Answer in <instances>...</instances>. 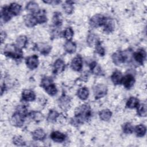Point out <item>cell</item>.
<instances>
[{"label":"cell","instance_id":"7","mask_svg":"<svg viewBox=\"0 0 147 147\" xmlns=\"http://www.w3.org/2000/svg\"><path fill=\"white\" fill-rule=\"evenodd\" d=\"M26 64L27 67L30 69H34L38 67V56L36 55H32L26 58Z\"/></svg>","mask_w":147,"mask_h":147},{"label":"cell","instance_id":"31","mask_svg":"<svg viewBox=\"0 0 147 147\" xmlns=\"http://www.w3.org/2000/svg\"><path fill=\"white\" fill-rule=\"evenodd\" d=\"M53 23L55 26H59L62 23V18L61 13L59 12H56L54 13L53 17Z\"/></svg>","mask_w":147,"mask_h":147},{"label":"cell","instance_id":"35","mask_svg":"<svg viewBox=\"0 0 147 147\" xmlns=\"http://www.w3.org/2000/svg\"><path fill=\"white\" fill-rule=\"evenodd\" d=\"M74 36V31L71 28H67L63 32V36L68 40H70Z\"/></svg>","mask_w":147,"mask_h":147},{"label":"cell","instance_id":"27","mask_svg":"<svg viewBox=\"0 0 147 147\" xmlns=\"http://www.w3.org/2000/svg\"><path fill=\"white\" fill-rule=\"evenodd\" d=\"M13 16L11 14L8 10L7 7H5L1 11V19L4 21V22L8 21Z\"/></svg>","mask_w":147,"mask_h":147},{"label":"cell","instance_id":"5","mask_svg":"<svg viewBox=\"0 0 147 147\" xmlns=\"http://www.w3.org/2000/svg\"><path fill=\"white\" fill-rule=\"evenodd\" d=\"M107 91L106 86L102 84L96 85L94 88V96L96 99L105 96L107 94Z\"/></svg>","mask_w":147,"mask_h":147},{"label":"cell","instance_id":"32","mask_svg":"<svg viewBox=\"0 0 147 147\" xmlns=\"http://www.w3.org/2000/svg\"><path fill=\"white\" fill-rule=\"evenodd\" d=\"M45 91L50 95H54L57 93V88L56 86L52 83L45 88Z\"/></svg>","mask_w":147,"mask_h":147},{"label":"cell","instance_id":"24","mask_svg":"<svg viewBox=\"0 0 147 147\" xmlns=\"http://www.w3.org/2000/svg\"><path fill=\"white\" fill-rule=\"evenodd\" d=\"M139 105V100L135 97H130L126 102V107L129 109H134L138 106Z\"/></svg>","mask_w":147,"mask_h":147},{"label":"cell","instance_id":"40","mask_svg":"<svg viewBox=\"0 0 147 147\" xmlns=\"http://www.w3.org/2000/svg\"><path fill=\"white\" fill-rule=\"evenodd\" d=\"M95 49H96V52H97V53H98L100 56H104L105 54V51L104 48L102 47V45H100V42L99 41L96 45H95Z\"/></svg>","mask_w":147,"mask_h":147},{"label":"cell","instance_id":"28","mask_svg":"<svg viewBox=\"0 0 147 147\" xmlns=\"http://www.w3.org/2000/svg\"><path fill=\"white\" fill-rule=\"evenodd\" d=\"M99 41L98 40L97 36L94 34H89L87 38V42L88 45L90 47H92L93 45H96Z\"/></svg>","mask_w":147,"mask_h":147},{"label":"cell","instance_id":"19","mask_svg":"<svg viewBox=\"0 0 147 147\" xmlns=\"http://www.w3.org/2000/svg\"><path fill=\"white\" fill-rule=\"evenodd\" d=\"M27 42H28V38L26 36L22 35L19 36L17 38L16 45L18 48H19L20 49H21L26 45Z\"/></svg>","mask_w":147,"mask_h":147},{"label":"cell","instance_id":"12","mask_svg":"<svg viewBox=\"0 0 147 147\" xmlns=\"http://www.w3.org/2000/svg\"><path fill=\"white\" fill-rule=\"evenodd\" d=\"M102 26H103V30L105 32L110 33L112 32L115 28V23L112 19L106 17L105 22Z\"/></svg>","mask_w":147,"mask_h":147},{"label":"cell","instance_id":"2","mask_svg":"<svg viewBox=\"0 0 147 147\" xmlns=\"http://www.w3.org/2000/svg\"><path fill=\"white\" fill-rule=\"evenodd\" d=\"M4 54L8 57L15 59H20L22 56V52L16 45L8 44L4 49Z\"/></svg>","mask_w":147,"mask_h":147},{"label":"cell","instance_id":"26","mask_svg":"<svg viewBox=\"0 0 147 147\" xmlns=\"http://www.w3.org/2000/svg\"><path fill=\"white\" fill-rule=\"evenodd\" d=\"M72 1H66L62 6L63 10L68 14H71L74 11V6Z\"/></svg>","mask_w":147,"mask_h":147},{"label":"cell","instance_id":"18","mask_svg":"<svg viewBox=\"0 0 147 147\" xmlns=\"http://www.w3.org/2000/svg\"><path fill=\"white\" fill-rule=\"evenodd\" d=\"M32 136L35 140L41 141L45 139L46 137V134L42 129H37L33 132Z\"/></svg>","mask_w":147,"mask_h":147},{"label":"cell","instance_id":"39","mask_svg":"<svg viewBox=\"0 0 147 147\" xmlns=\"http://www.w3.org/2000/svg\"><path fill=\"white\" fill-rule=\"evenodd\" d=\"M39 51L41 52V53L42 54L44 55H47L48 54L51 49V47L49 45H44L42 46L39 47Z\"/></svg>","mask_w":147,"mask_h":147},{"label":"cell","instance_id":"6","mask_svg":"<svg viewBox=\"0 0 147 147\" xmlns=\"http://www.w3.org/2000/svg\"><path fill=\"white\" fill-rule=\"evenodd\" d=\"M26 116V115L20 113L16 111V112L13 114L12 118H11L12 123L14 125L17 126H22L24 123L25 117Z\"/></svg>","mask_w":147,"mask_h":147},{"label":"cell","instance_id":"25","mask_svg":"<svg viewBox=\"0 0 147 147\" xmlns=\"http://www.w3.org/2000/svg\"><path fill=\"white\" fill-rule=\"evenodd\" d=\"M134 130H135L136 135L138 137H140L144 136L146 131V127L142 124H140L136 126Z\"/></svg>","mask_w":147,"mask_h":147},{"label":"cell","instance_id":"10","mask_svg":"<svg viewBox=\"0 0 147 147\" xmlns=\"http://www.w3.org/2000/svg\"><path fill=\"white\" fill-rule=\"evenodd\" d=\"M65 69V63L61 59H57L53 64V72L56 74H59L62 72Z\"/></svg>","mask_w":147,"mask_h":147},{"label":"cell","instance_id":"34","mask_svg":"<svg viewBox=\"0 0 147 147\" xmlns=\"http://www.w3.org/2000/svg\"><path fill=\"white\" fill-rule=\"evenodd\" d=\"M123 131L126 134H131L134 131V127L130 123L127 122L123 125Z\"/></svg>","mask_w":147,"mask_h":147},{"label":"cell","instance_id":"4","mask_svg":"<svg viewBox=\"0 0 147 147\" xmlns=\"http://www.w3.org/2000/svg\"><path fill=\"white\" fill-rule=\"evenodd\" d=\"M106 17L101 14H96L92 17L90 21V24L92 27L98 28L99 26H102Z\"/></svg>","mask_w":147,"mask_h":147},{"label":"cell","instance_id":"20","mask_svg":"<svg viewBox=\"0 0 147 147\" xmlns=\"http://www.w3.org/2000/svg\"><path fill=\"white\" fill-rule=\"evenodd\" d=\"M64 49L67 52L73 53L76 50V45L74 42L71 40H68L64 44Z\"/></svg>","mask_w":147,"mask_h":147},{"label":"cell","instance_id":"33","mask_svg":"<svg viewBox=\"0 0 147 147\" xmlns=\"http://www.w3.org/2000/svg\"><path fill=\"white\" fill-rule=\"evenodd\" d=\"M58 116H59V113L56 111H55L54 110H52L49 111V113L48 114V115L47 117V120L49 122H53L56 121V119H57Z\"/></svg>","mask_w":147,"mask_h":147},{"label":"cell","instance_id":"1","mask_svg":"<svg viewBox=\"0 0 147 147\" xmlns=\"http://www.w3.org/2000/svg\"><path fill=\"white\" fill-rule=\"evenodd\" d=\"M91 109L88 105H83L75 110V117L78 122L86 121L91 116Z\"/></svg>","mask_w":147,"mask_h":147},{"label":"cell","instance_id":"30","mask_svg":"<svg viewBox=\"0 0 147 147\" xmlns=\"http://www.w3.org/2000/svg\"><path fill=\"white\" fill-rule=\"evenodd\" d=\"M137 114L141 117H145L146 115V105L145 103H141L138 105Z\"/></svg>","mask_w":147,"mask_h":147},{"label":"cell","instance_id":"16","mask_svg":"<svg viewBox=\"0 0 147 147\" xmlns=\"http://www.w3.org/2000/svg\"><path fill=\"white\" fill-rule=\"evenodd\" d=\"M50 136L53 141L57 142H62L65 140V134L58 131L52 132Z\"/></svg>","mask_w":147,"mask_h":147},{"label":"cell","instance_id":"23","mask_svg":"<svg viewBox=\"0 0 147 147\" xmlns=\"http://www.w3.org/2000/svg\"><path fill=\"white\" fill-rule=\"evenodd\" d=\"M26 8L28 10L30 11L32 13H36L40 10L38 5L35 2H29L27 3Z\"/></svg>","mask_w":147,"mask_h":147},{"label":"cell","instance_id":"36","mask_svg":"<svg viewBox=\"0 0 147 147\" xmlns=\"http://www.w3.org/2000/svg\"><path fill=\"white\" fill-rule=\"evenodd\" d=\"M13 142L17 146H24L25 142L20 136H15L13 138Z\"/></svg>","mask_w":147,"mask_h":147},{"label":"cell","instance_id":"15","mask_svg":"<svg viewBox=\"0 0 147 147\" xmlns=\"http://www.w3.org/2000/svg\"><path fill=\"white\" fill-rule=\"evenodd\" d=\"M8 10L12 16H17L20 14L21 11V6L17 3H11L7 6Z\"/></svg>","mask_w":147,"mask_h":147},{"label":"cell","instance_id":"21","mask_svg":"<svg viewBox=\"0 0 147 147\" xmlns=\"http://www.w3.org/2000/svg\"><path fill=\"white\" fill-rule=\"evenodd\" d=\"M89 95V91L87 88L82 87L78 90L77 92L78 96L82 100H86L87 99Z\"/></svg>","mask_w":147,"mask_h":147},{"label":"cell","instance_id":"13","mask_svg":"<svg viewBox=\"0 0 147 147\" xmlns=\"http://www.w3.org/2000/svg\"><path fill=\"white\" fill-rule=\"evenodd\" d=\"M134 60L140 64H142L146 59V52L143 49H139L133 54Z\"/></svg>","mask_w":147,"mask_h":147},{"label":"cell","instance_id":"17","mask_svg":"<svg viewBox=\"0 0 147 147\" xmlns=\"http://www.w3.org/2000/svg\"><path fill=\"white\" fill-rule=\"evenodd\" d=\"M122 78L123 76L122 73L118 70H116L114 72H113L112 75L111 76V79L115 85L121 84L122 83Z\"/></svg>","mask_w":147,"mask_h":147},{"label":"cell","instance_id":"41","mask_svg":"<svg viewBox=\"0 0 147 147\" xmlns=\"http://www.w3.org/2000/svg\"><path fill=\"white\" fill-rule=\"evenodd\" d=\"M44 2L46 3H49V4H52V5H57L59 3L61 2V1H44Z\"/></svg>","mask_w":147,"mask_h":147},{"label":"cell","instance_id":"9","mask_svg":"<svg viewBox=\"0 0 147 147\" xmlns=\"http://www.w3.org/2000/svg\"><path fill=\"white\" fill-rule=\"evenodd\" d=\"M71 67L73 70L76 71H79L82 69L83 67L82 59L80 56H76L75 57L71 63Z\"/></svg>","mask_w":147,"mask_h":147},{"label":"cell","instance_id":"22","mask_svg":"<svg viewBox=\"0 0 147 147\" xmlns=\"http://www.w3.org/2000/svg\"><path fill=\"white\" fill-rule=\"evenodd\" d=\"M99 117L100 118L103 120V121H109L112 115V113L110 110L109 109H104L102 110L100 113H99Z\"/></svg>","mask_w":147,"mask_h":147},{"label":"cell","instance_id":"38","mask_svg":"<svg viewBox=\"0 0 147 147\" xmlns=\"http://www.w3.org/2000/svg\"><path fill=\"white\" fill-rule=\"evenodd\" d=\"M52 83H53V82H52V80L51 78H50L49 77H45L41 80V86L43 88H45L46 87H47L48 86H49V84H51Z\"/></svg>","mask_w":147,"mask_h":147},{"label":"cell","instance_id":"11","mask_svg":"<svg viewBox=\"0 0 147 147\" xmlns=\"http://www.w3.org/2000/svg\"><path fill=\"white\" fill-rule=\"evenodd\" d=\"M122 83L125 88H130L133 86L135 83V79L132 75L128 74L123 77Z\"/></svg>","mask_w":147,"mask_h":147},{"label":"cell","instance_id":"37","mask_svg":"<svg viewBox=\"0 0 147 147\" xmlns=\"http://www.w3.org/2000/svg\"><path fill=\"white\" fill-rule=\"evenodd\" d=\"M30 115L36 121H42L44 118L42 114L39 112H32Z\"/></svg>","mask_w":147,"mask_h":147},{"label":"cell","instance_id":"8","mask_svg":"<svg viewBox=\"0 0 147 147\" xmlns=\"http://www.w3.org/2000/svg\"><path fill=\"white\" fill-rule=\"evenodd\" d=\"M25 25L28 27H33L38 24L37 17L34 13H31L25 16L24 19Z\"/></svg>","mask_w":147,"mask_h":147},{"label":"cell","instance_id":"29","mask_svg":"<svg viewBox=\"0 0 147 147\" xmlns=\"http://www.w3.org/2000/svg\"><path fill=\"white\" fill-rule=\"evenodd\" d=\"M90 69L91 72L95 75H99L102 72V69L98 65V64L95 61L92 62L90 65Z\"/></svg>","mask_w":147,"mask_h":147},{"label":"cell","instance_id":"14","mask_svg":"<svg viewBox=\"0 0 147 147\" xmlns=\"http://www.w3.org/2000/svg\"><path fill=\"white\" fill-rule=\"evenodd\" d=\"M36 95L34 92L30 90H25L22 93V98L23 100L26 102L33 101L35 99Z\"/></svg>","mask_w":147,"mask_h":147},{"label":"cell","instance_id":"3","mask_svg":"<svg viewBox=\"0 0 147 147\" xmlns=\"http://www.w3.org/2000/svg\"><path fill=\"white\" fill-rule=\"evenodd\" d=\"M129 54L127 52H117L112 56V59L114 64L120 65L121 63H125L129 58Z\"/></svg>","mask_w":147,"mask_h":147},{"label":"cell","instance_id":"42","mask_svg":"<svg viewBox=\"0 0 147 147\" xmlns=\"http://www.w3.org/2000/svg\"><path fill=\"white\" fill-rule=\"evenodd\" d=\"M1 35V42H2L3 41V40L6 38V34H5V33L4 32H2Z\"/></svg>","mask_w":147,"mask_h":147}]
</instances>
